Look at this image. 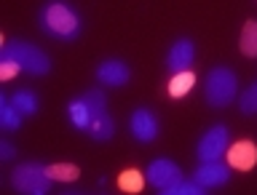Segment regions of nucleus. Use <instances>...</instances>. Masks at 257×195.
<instances>
[{
  "instance_id": "f257e3e1",
  "label": "nucleus",
  "mask_w": 257,
  "mask_h": 195,
  "mask_svg": "<svg viewBox=\"0 0 257 195\" xmlns=\"http://www.w3.org/2000/svg\"><path fill=\"white\" fill-rule=\"evenodd\" d=\"M80 14L64 0H48L40 8V30L54 40H75L80 35Z\"/></svg>"
},
{
  "instance_id": "f03ea898",
  "label": "nucleus",
  "mask_w": 257,
  "mask_h": 195,
  "mask_svg": "<svg viewBox=\"0 0 257 195\" xmlns=\"http://www.w3.org/2000/svg\"><path fill=\"white\" fill-rule=\"evenodd\" d=\"M236 88H238V78L230 67L209 70V75L204 80V96L212 107H228L236 99Z\"/></svg>"
},
{
  "instance_id": "7ed1b4c3",
  "label": "nucleus",
  "mask_w": 257,
  "mask_h": 195,
  "mask_svg": "<svg viewBox=\"0 0 257 195\" xmlns=\"http://www.w3.org/2000/svg\"><path fill=\"white\" fill-rule=\"evenodd\" d=\"M0 56L14 59L22 67V72H27V75H46V72L51 70V59H48L38 46L22 43V40H11V43H6L3 48H0Z\"/></svg>"
},
{
  "instance_id": "20e7f679",
  "label": "nucleus",
  "mask_w": 257,
  "mask_h": 195,
  "mask_svg": "<svg viewBox=\"0 0 257 195\" xmlns=\"http://www.w3.org/2000/svg\"><path fill=\"white\" fill-rule=\"evenodd\" d=\"M11 184L16 192L24 195H46L51 190V176H48L43 163H22L14 168Z\"/></svg>"
},
{
  "instance_id": "39448f33",
  "label": "nucleus",
  "mask_w": 257,
  "mask_h": 195,
  "mask_svg": "<svg viewBox=\"0 0 257 195\" xmlns=\"http://www.w3.org/2000/svg\"><path fill=\"white\" fill-rule=\"evenodd\" d=\"M230 147V136H228V128L222 123L212 126L209 131L198 139V147H196V155L198 160L204 163V160H220L225 152Z\"/></svg>"
},
{
  "instance_id": "423d86ee",
  "label": "nucleus",
  "mask_w": 257,
  "mask_h": 195,
  "mask_svg": "<svg viewBox=\"0 0 257 195\" xmlns=\"http://www.w3.org/2000/svg\"><path fill=\"white\" fill-rule=\"evenodd\" d=\"M148 179L156 190L166 192V190H172L174 184L182 182V171H180V166L172 163L169 158H158V160H153L150 168H148Z\"/></svg>"
},
{
  "instance_id": "0eeeda50",
  "label": "nucleus",
  "mask_w": 257,
  "mask_h": 195,
  "mask_svg": "<svg viewBox=\"0 0 257 195\" xmlns=\"http://www.w3.org/2000/svg\"><path fill=\"white\" fill-rule=\"evenodd\" d=\"M128 128H132V136L137 142H153L158 136V118L148 107H137L132 112Z\"/></svg>"
},
{
  "instance_id": "6e6552de",
  "label": "nucleus",
  "mask_w": 257,
  "mask_h": 195,
  "mask_svg": "<svg viewBox=\"0 0 257 195\" xmlns=\"http://www.w3.org/2000/svg\"><path fill=\"white\" fill-rule=\"evenodd\" d=\"M193 179L206 190L209 187H222V184H228V179H230V168L222 166L220 160H204V163L196 168Z\"/></svg>"
},
{
  "instance_id": "1a4fd4ad",
  "label": "nucleus",
  "mask_w": 257,
  "mask_h": 195,
  "mask_svg": "<svg viewBox=\"0 0 257 195\" xmlns=\"http://www.w3.org/2000/svg\"><path fill=\"white\" fill-rule=\"evenodd\" d=\"M128 78H132V70H128V64L120 62V59H107L96 67V80H99L102 86L118 88V86H126Z\"/></svg>"
},
{
  "instance_id": "9d476101",
  "label": "nucleus",
  "mask_w": 257,
  "mask_h": 195,
  "mask_svg": "<svg viewBox=\"0 0 257 195\" xmlns=\"http://www.w3.org/2000/svg\"><path fill=\"white\" fill-rule=\"evenodd\" d=\"M193 59H196V46H193V40L180 38V40H174V43H172V48H169L166 64H169V70H172V75H174V72L190 70Z\"/></svg>"
},
{
  "instance_id": "9b49d317",
  "label": "nucleus",
  "mask_w": 257,
  "mask_h": 195,
  "mask_svg": "<svg viewBox=\"0 0 257 195\" xmlns=\"http://www.w3.org/2000/svg\"><path fill=\"white\" fill-rule=\"evenodd\" d=\"M228 163L230 168H238V171H249L254 163H257V147L252 142H236V144H230L228 147Z\"/></svg>"
},
{
  "instance_id": "f8f14e48",
  "label": "nucleus",
  "mask_w": 257,
  "mask_h": 195,
  "mask_svg": "<svg viewBox=\"0 0 257 195\" xmlns=\"http://www.w3.org/2000/svg\"><path fill=\"white\" fill-rule=\"evenodd\" d=\"M67 118L75 128L88 131V126H91V110H88V104L83 102V96H78V99H72L67 104Z\"/></svg>"
},
{
  "instance_id": "ddd939ff",
  "label": "nucleus",
  "mask_w": 257,
  "mask_h": 195,
  "mask_svg": "<svg viewBox=\"0 0 257 195\" xmlns=\"http://www.w3.org/2000/svg\"><path fill=\"white\" fill-rule=\"evenodd\" d=\"M22 112L14 107V102L8 99L6 94H0V126L6 128V131H16V128L22 126Z\"/></svg>"
},
{
  "instance_id": "4468645a",
  "label": "nucleus",
  "mask_w": 257,
  "mask_h": 195,
  "mask_svg": "<svg viewBox=\"0 0 257 195\" xmlns=\"http://www.w3.org/2000/svg\"><path fill=\"white\" fill-rule=\"evenodd\" d=\"M193 86H196V75H193L190 70L174 72L172 80H169V96H172V99H182Z\"/></svg>"
},
{
  "instance_id": "2eb2a0df",
  "label": "nucleus",
  "mask_w": 257,
  "mask_h": 195,
  "mask_svg": "<svg viewBox=\"0 0 257 195\" xmlns=\"http://www.w3.org/2000/svg\"><path fill=\"white\" fill-rule=\"evenodd\" d=\"M112 134H115V123H112L110 112H104V115L94 118L91 126H88V136H91V139H96V142H107Z\"/></svg>"
},
{
  "instance_id": "dca6fc26",
  "label": "nucleus",
  "mask_w": 257,
  "mask_h": 195,
  "mask_svg": "<svg viewBox=\"0 0 257 195\" xmlns=\"http://www.w3.org/2000/svg\"><path fill=\"white\" fill-rule=\"evenodd\" d=\"M11 102H14V107L19 110L24 118H27V115H35V112H38V96L32 94V91H27V88H19V91H14Z\"/></svg>"
},
{
  "instance_id": "f3484780",
  "label": "nucleus",
  "mask_w": 257,
  "mask_h": 195,
  "mask_svg": "<svg viewBox=\"0 0 257 195\" xmlns=\"http://www.w3.org/2000/svg\"><path fill=\"white\" fill-rule=\"evenodd\" d=\"M238 46H241V54L244 56H257V22H246L244 30H241V38H238Z\"/></svg>"
},
{
  "instance_id": "a211bd4d",
  "label": "nucleus",
  "mask_w": 257,
  "mask_h": 195,
  "mask_svg": "<svg viewBox=\"0 0 257 195\" xmlns=\"http://www.w3.org/2000/svg\"><path fill=\"white\" fill-rule=\"evenodd\" d=\"M83 102L88 104V110H91V120L107 112V99H104L102 88H91V91H86L83 94Z\"/></svg>"
},
{
  "instance_id": "6ab92c4d",
  "label": "nucleus",
  "mask_w": 257,
  "mask_h": 195,
  "mask_svg": "<svg viewBox=\"0 0 257 195\" xmlns=\"http://www.w3.org/2000/svg\"><path fill=\"white\" fill-rule=\"evenodd\" d=\"M118 187L126 190V192H140L145 187V176L137 171V168H126V171L120 174V179H118Z\"/></svg>"
},
{
  "instance_id": "aec40b11",
  "label": "nucleus",
  "mask_w": 257,
  "mask_h": 195,
  "mask_svg": "<svg viewBox=\"0 0 257 195\" xmlns=\"http://www.w3.org/2000/svg\"><path fill=\"white\" fill-rule=\"evenodd\" d=\"M46 171L51 179H59V182H72V179H78V166H72V163H51V166H46Z\"/></svg>"
},
{
  "instance_id": "412c9836",
  "label": "nucleus",
  "mask_w": 257,
  "mask_h": 195,
  "mask_svg": "<svg viewBox=\"0 0 257 195\" xmlns=\"http://www.w3.org/2000/svg\"><path fill=\"white\" fill-rule=\"evenodd\" d=\"M238 107L244 115H254L257 112V83H252L244 94L238 96Z\"/></svg>"
},
{
  "instance_id": "4be33fe9",
  "label": "nucleus",
  "mask_w": 257,
  "mask_h": 195,
  "mask_svg": "<svg viewBox=\"0 0 257 195\" xmlns=\"http://www.w3.org/2000/svg\"><path fill=\"white\" fill-rule=\"evenodd\" d=\"M206 187H201V184L193 179V182H180V184H174L172 190H166V195H204Z\"/></svg>"
},
{
  "instance_id": "5701e85b",
  "label": "nucleus",
  "mask_w": 257,
  "mask_h": 195,
  "mask_svg": "<svg viewBox=\"0 0 257 195\" xmlns=\"http://www.w3.org/2000/svg\"><path fill=\"white\" fill-rule=\"evenodd\" d=\"M22 67L16 64L14 59H8V56H0V78L3 80H11L14 75H19Z\"/></svg>"
},
{
  "instance_id": "b1692460",
  "label": "nucleus",
  "mask_w": 257,
  "mask_h": 195,
  "mask_svg": "<svg viewBox=\"0 0 257 195\" xmlns=\"http://www.w3.org/2000/svg\"><path fill=\"white\" fill-rule=\"evenodd\" d=\"M0 158H3V160H11V158H14L11 142H0Z\"/></svg>"
}]
</instances>
